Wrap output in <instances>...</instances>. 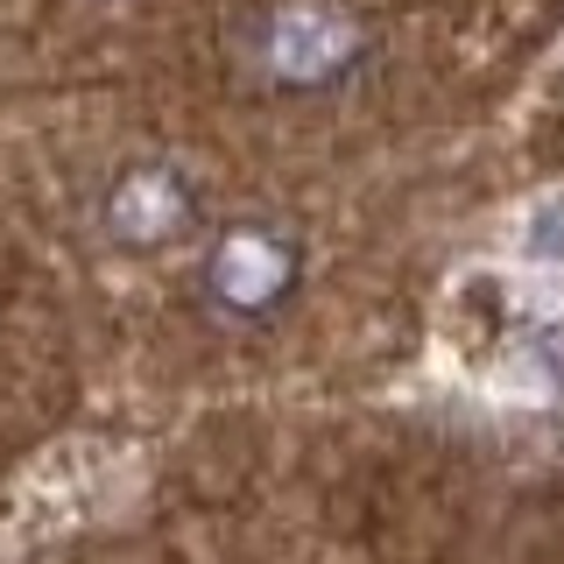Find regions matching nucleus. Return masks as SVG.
Listing matches in <instances>:
<instances>
[{
  "instance_id": "f257e3e1",
  "label": "nucleus",
  "mask_w": 564,
  "mask_h": 564,
  "mask_svg": "<svg viewBox=\"0 0 564 564\" xmlns=\"http://www.w3.org/2000/svg\"><path fill=\"white\" fill-rule=\"evenodd\" d=\"M240 57L282 99H332L375 57V35L339 0H261L240 35Z\"/></svg>"
},
{
  "instance_id": "f03ea898",
  "label": "nucleus",
  "mask_w": 564,
  "mask_h": 564,
  "mask_svg": "<svg viewBox=\"0 0 564 564\" xmlns=\"http://www.w3.org/2000/svg\"><path fill=\"white\" fill-rule=\"evenodd\" d=\"M304 290V240L282 219H226L212 226L191 269V296L212 325L226 332H261Z\"/></svg>"
},
{
  "instance_id": "7ed1b4c3",
  "label": "nucleus",
  "mask_w": 564,
  "mask_h": 564,
  "mask_svg": "<svg viewBox=\"0 0 564 564\" xmlns=\"http://www.w3.org/2000/svg\"><path fill=\"white\" fill-rule=\"evenodd\" d=\"M205 219L198 205V184H191L176 163H163V155H141V163L113 170L93 205V226L106 247H120V254H163V247L191 240Z\"/></svg>"
}]
</instances>
